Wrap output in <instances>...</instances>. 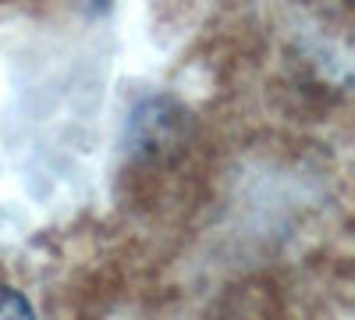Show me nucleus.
Wrapping results in <instances>:
<instances>
[{
	"label": "nucleus",
	"instance_id": "1",
	"mask_svg": "<svg viewBox=\"0 0 355 320\" xmlns=\"http://www.w3.org/2000/svg\"><path fill=\"white\" fill-rule=\"evenodd\" d=\"M0 320H36L28 299L18 292V288L0 281Z\"/></svg>",
	"mask_w": 355,
	"mask_h": 320
}]
</instances>
